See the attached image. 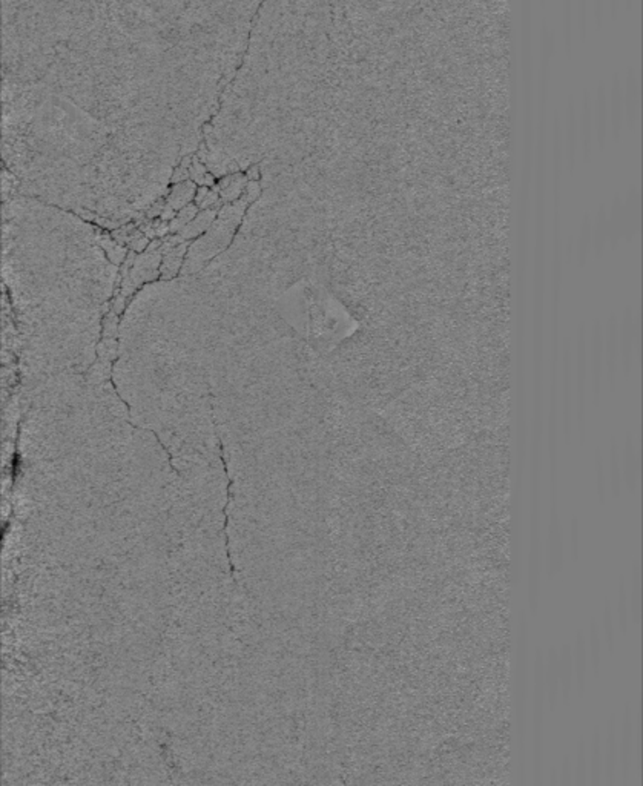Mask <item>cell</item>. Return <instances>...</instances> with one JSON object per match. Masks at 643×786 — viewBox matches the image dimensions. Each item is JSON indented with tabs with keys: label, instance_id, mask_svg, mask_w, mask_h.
<instances>
[{
	"label": "cell",
	"instance_id": "cell-11",
	"mask_svg": "<svg viewBox=\"0 0 643 786\" xmlns=\"http://www.w3.org/2000/svg\"><path fill=\"white\" fill-rule=\"evenodd\" d=\"M600 648L602 646H600L599 622L596 621L595 617H590L588 636H587V651H588V656H590V661L592 664V671H595L596 677L600 673V659H602Z\"/></svg>",
	"mask_w": 643,
	"mask_h": 786
},
{
	"label": "cell",
	"instance_id": "cell-7",
	"mask_svg": "<svg viewBox=\"0 0 643 786\" xmlns=\"http://www.w3.org/2000/svg\"><path fill=\"white\" fill-rule=\"evenodd\" d=\"M558 664H559V693L562 696L563 705L568 706L571 690H573V679H575L573 651L568 644H563L560 646V651L558 653Z\"/></svg>",
	"mask_w": 643,
	"mask_h": 786
},
{
	"label": "cell",
	"instance_id": "cell-10",
	"mask_svg": "<svg viewBox=\"0 0 643 786\" xmlns=\"http://www.w3.org/2000/svg\"><path fill=\"white\" fill-rule=\"evenodd\" d=\"M625 484L631 493H636L639 486V461L636 456L634 446H632L631 438L627 439L625 444V456H623V476Z\"/></svg>",
	"mask_w": 643,
	"mask_h": 786
},
{
	"label": "cell",
	"instance_id": "cell-17",
	"mask_svg": "<svg viewBox=\"0 0 643 786\" xmlns=\"http://www.w3.org/2000/svg\"><path fill=\"white\" fill-rule=\"evenodd\" d=\"M570 557H571L573 562L579 561V557H580V523H579L577 518H573V520H571Z\"/></svg>",
	"mask_w": 643,
	"mask_h": 786
},
{
	"label": "cell",
	"instance_id": "cell-4",
	"mask_svg": "<svg viewBox=\"0 0 643 786\" xmlns=\"http://www.w3.org/2000/svg\"><path fill=\"white\" fill-rule=\"evenodd\" d=\"M617 717L616 714H611L608 719V731H607V740H605V758H603V768H605V785L615 786L616 785V772H617Z\"/></svg>",
	"mask_w": 643,
	"mask_h": 786
},
{
	"label": "cell",
	"instance_id": "cell-15",
	"mask_svg": "<svg viewBox=\"0 0 643 786\" xmlns=\"http://www.w3.org/2000/svg\"><path fill=\"white\" fill-rule=\"evenodd\" d=\"M610 486H611L612 496L619 498L622 491V470H620L615 444H611V450H610Z\"/></svg>",
	"mask_w": 643,
	"mask_h": 786
},
{
	"label": "cell",
	"instance_id": "cell-18",
	"mask_svg": "<svg viewBox=\"0 0 643 786\" xmlns=\"http://www.w3.org/2000/svg\"><path fill=\"white\" fill-rule=\"evenodd\" d=\"M634 762L637 765V771L642 770V703L637 706L636 719H634Z\"/></svg>",
	"mask_w": 643,
	"mask_h": 786
},
{
	"label": "cell",
	"instance_id": "cell-13",
	"mask_svg": "<svg viewBox=\"0 0 643 786\" xmlns=\"http://www.w3.org/2000/svg\"><path fill=\"white\" fill-rule=\"evenodd\" d=\"M575 785L585 786L588 783V759H587V742L585 739H579L576 745V762H575Z\"/></svg>",
	"mask_w": 643,
	"mask_h": 786
},
{
	"label": "cell",
	"instance_id": "cell-8",
	"mask_svg": "<svg viewBox=\"0 0 643 786\" xmlns=\"http://www.w3.org/2000/svg\"><path fill=\"white\" fill-rule=\"evenodd\" d=\"M628 596V612L632 625H640L642 622V568L636 562L631 570V584Z\"/></svg>",
	"mask_w": 643,
	"mask_h": 786
},
{
	"label": "cell",
	"instance_id": "cell-3",
	"mask_svg": "<svg viewBox=\"0 0 643 786\" xmlns=\"http://www.w3.org/2000/svg\"><path fill=\"white\" fill-rule=\"evenodd\" d=\"M632 763H634V716L629 702L623 706L622 730L619 743V768L622 774V785L628 786Z\"/></svg>",
	"mask_w": 643,
	"mask_h": 786
},
{
	"label": "cell",
	"instance_id": "cell-19",
	"mask_svg": "<svg viewBox=\"0 0 643 786\" xmlns=\"http://www.w3.org/2000/svg\"><path fill=\"white\" fill-rule=\"evenodd\" d=\"M596 476H597V481H596V488H597V498H599V503L600 504H605L607 501V487H605V475H603V464H602V456L597 451L596 455Z\"/></svg>",
	"mask_w": 643,
	"mask_h": 786
},
{
	"label": "cell",
	"instance_id": "cell-20",
	"mask_svg": "<svg viewBox=\"0 0 643 786\" xmlns=\"http://www.w3.org/2000/svg\"><path fill=\"white\" fill-rule=\"evenodd\" d=\"M562 786H570L573 783V762L570 754H563L562 766H560V782Z\"/></svg>",
	"mask_w": 643,
	"mask_h": 786
},
{
	"label": "cell",
	"instance_id": "cell-2",
	"mask_svg": "<svg viewBox=\"0 0 643 786\" xmlns=\"http://www.w3.org/2000/svg\"><path fill=\"white\" fill-rule=\"evenodd\" d=\"M543 653L536 648L534 653V691H533V785L540 786L543 770V722H545V681H543Z\"/></svg>",
	"mask_w": 643,
	"mask_h": 786
},
{
	"label": "cell",
	"instance_id": "cell-14",
	"mask_svg": "<svg viewBox=\"0 0 643 786\" xmlns=\"http://www.w3.org/2000/svg\"><path fill=\"white\" fill-rule=\"evenodd\" d=\"M602 630H603V634H605L608 653L612 656L616 650V628H615V621H612V612H611V605L608 602V599H605L602 608Z\"/></svg>",
	"mask_w": 643,
	"mask_h": 786
},
{
	"label": "cell",
	"instance_id": "cell-5",
	"mask_svg": "<svg viewBox=\"0 0 643 786\" xmlns=\"http://www.w3.org/2000/svg\"><path fill=\"white\" fill-rule=\"evenodd\" d=\"M543 681H545V694L548 708L553 713L558 706L559 699V664L558 651L555 645L548 646L545 668H543Z\"/></svg>",
	"mask_w": 643,
	"mask_h": 786
},
{
	"label": "cell",
	"instance_id": "cell-21",
	"mask_svg": "<svg viewBox=\"0 0 643 786\" xmlns=\"http://www.w3.org/2000/svg\"><path fill=\"white\" fill-rule=\"evenodd\" d=\"M558 783H559V780H558V770L555 768V766H553L551 772H550V785H551V786H556Z\"/></svg>",
	"mask_w": 643,
	"mask_h": 786
},
{
	"label": "cell",
	"instance_id": "cell-16",
	"mask_svg": "<svg viewBox=\"0 0 643 786\" xmlns=\"http://www.w3.org/2000/svg\"><path fill=\"white\" fill-rule=\"evenodd\" d=\"M194 189H195V186L191 182H184V183L177 184V188L174 189L171 199H169L171 208L172 209H180L182 206H184L187 201L192 199Z\"/></svg>",
	"mask_w": 643,
	"mask_h": 786
},
{
	"label": "cell",
	"instance_id": "cell-9",
	"mask_svg": "<svg viewBox=\"0 0 643 786\" xmlns=\"http://www.w3.org/2000/svg\"><path fill=\"white\" fill-rule=\"evenodd\" d=\"M603 771V754H602V733L599 728L592 733L591 748H590V762H588V783L592 786H599L602 780Z\"/></svg>",
	"mask_w": 643,
	"mask_h": 786
},
{
	"label": "cell",
	"instance_id": "cell-1",
	"mask_svg": "<svg viewBox=\"0 0 643 786\" xmlns=\"http://www.w3.org/2000/svg\"><path fill=\"white\" fill-rule=\"evenodd\" d=\"M516 641V661H514V688H513V708H514V733L518 742V782L521 786L527 783V706H528V648H530V624L527 613H522L518 625Z\"/></svg>",
	"mask_w": 643,
	"mask_h": 786
},
{
	"label": "cell",
	"instance_id": "cell-6",
	"mask_svg": "<svg viewBox=\"0 0 643 786\" xmlns=\"http://www.w3.org/2000/svg\"><path fill=\"white\" fill-rule=\"evenodd\" d=\"M573 668H575V679L577 685V694L583 697L587 690V668H588V651H587V637L583 632L576 633L575 650H573Z\"/></svg>",
	"mask_w": 643,
	"mask_h": 786
},
{
	"label": "cell",
	"instance_id": "cell-12",
	"mask_svg": "<svg viewBox=\"0 0 643 786\" xmlns=\"http://www.w3.org/2000/svg\"><path fill=\"white\" fill-rule=\"evenodd\" d=\"M629 612H628V592L625 577L619 579L617 584V627L620 633L625 636L629 632Z\"/></svg>",
	"mask_w": 643,
	"mask_h": 786
}]
</instances>
